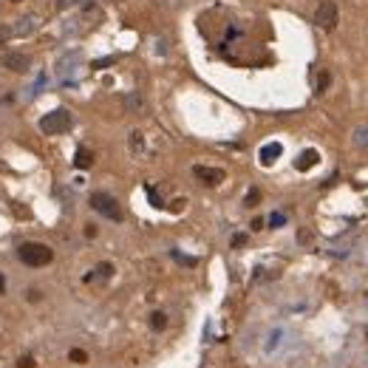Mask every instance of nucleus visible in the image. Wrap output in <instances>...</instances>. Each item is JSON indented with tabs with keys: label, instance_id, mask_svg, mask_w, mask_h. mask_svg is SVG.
<instances>
[{
	"label": "nucleus",
	"instance_id": "f257e3e1",
	"mask_svg": "<svg viewBox=\"0 0 368 368\" xmlns=\"http://www.w3.org/2000/svg\"><path fill=\"white\" fill-rule=\"evenodd\" d=\"M20 261L26 263V266H34V269H40V266H48L54 258V249L51 246L40 244V241H26V244H20L17 249Z\"/></svg>",
	"mask_w": 368,
	"mask_h": 368
},
{
	"label": "nucleus",
	"instance_id": "f03ea898",
	"mask_svg": "<svg viewBox=\"0 0 368 368\" xmlns=\"http://www.w3.org/2000/svg\"><path fill=\"white\" fill-rule=\"evenodd\" d=\"M71 114L65 111V108H57V111H51V114H45L43 119H40V131L48 133V136H60V133H68L71 131Z\"/></svg>",
	"mask_w": 368,
	"mask_h": 368
},
{
	"label": "nucleus",
	"instance_id": "7ed1b4c3",
	"mask_svg": "<svg viewBox=\"0 0 368 368\" xmlns=\"http://www.w3.org/2000/svg\"><path fill=\"white\" fill-rule=\"evenodd\" d=\"M91 210L99 212L108 221H122V207L111 193H94L91 195Z\"/></svg>",
	"mask_w": 368,
	"mask_h": 368
},
{
	"label": "nucleus",
	"instance_id": "20e7f679",
	"mask_svg": "<svg viewBox=\"0 0 368 368\" xmlns=\"http://www.w3.org/2000/svg\"><path fill=\"white\" fill-rule=\"evenodd\" d=\"M337 17H340V11H337V3H334V0H323L315 9V23H317V28H323V31H332V28L337 26Z\"/></svg>",
	"mask_w": 368,
	"mask_h": 368
},
{
	"label": "nucleus",
	"instance_id": "39448f33",
	"mask_svg": "<svg viewBox=\"0 0 368 368\" xmlns=\"http://www.w3.org/2000/svg\"><path fill=\"white\" fill-rule=\"evenodd\" d=\"M3 65H6L9 71H14V74H23V71L31 68V57H28V54H23V51H11V54H6Z\"/></svg>",
	"mask_w": 368,
	"mask_h": 368
},
{
	"label": "nucleus",
	"instance_id": "423d86ee",
	"mask_svg": "<svg viewBox=\"0 0 368 368\" xmlns=\"http://www.w3.org/2000/svg\"><path fill=\"white\" fill-rule=\"evenodd\" d=\"M193 173L201 179L204 184H221L224 182V170L221 167H204V165H195Z\"/></svg>",
	"mask_w": 368,
	"mask_h": 368
},
{
	"label": "nucleus",
	"instance_id": "0eeeda50",
	"mask_svg": "<svg viewBox=\"0 0 368 368\" xmlns=\"http://www.w3.org/2000/svg\"><path fill=\"white\" fill-rule=\"evenodd\" d=\"M37 28V23L31 17H20L14 26H11V37H28Z\"/></svg>",
	"mask_w": 368,
	"mask_h": 368
},
{
	"label": "nucleus",
	"instance_id": "6e6552de",
	"mask_svg": "<svg viewBox=\"0 0 368 368\" xmlns=\"http://www.w3.org/2000/svg\"><path fill=\"white\" fill-rule=\"evenodd\" d=\"M91 165H94V150L79 148V150H77V156H74V167H79V170H88Z\"/></svg>",
	"mask_w": 368,
	"mask_h": 368
},
{
	"label": "nucleus",
	"instance_id": "1a4fd4ad",
	"mask_svg": "<svg viewBox=\"0 0 368 368\" xmlns=\"http://www.w3.org/2000/svg\"><path fill=\"white\" fill-rule=\"evenodd\" d=\"M281 153H283V148L278 145V142H272V145H266V148L261 150V162H263V165H272Z\"/></svg>",
	"mask_w": 368,
	"mask_h": 368
},
{
	"label": "nucleus",
	"instance_id": "9d476101",
	"mask_svg": "<svg viewBox=\"0 0 368 368\" xmlns=\"http://www.w3.org/2000/svg\"><path fill=\"white\" fill-rule=\"evenodd\" d=\"M351 142H354L357 148L368 150V125H357V128H354V133H351Z\"/></svg>",
	"mask_w": 368,
	"mask_h": 368
},
{
	"label": "nucleus",
	"instance_id": "9b49d317",
	"mask_svg": "<svg viewBox=\"0 0 368 368\" xmlns=\"http://www.w3.org/2000/svg\"><path fill=\"white\" fill-rule=\"evenodd\" d=\"M312 165H317V153H315V150H306V153H300V159L295 162V167H298V170H309Z\"/></svg>",
	"mask_w": 368,
	"mask_h": 368
},
{
	"label": "nucleus",
	"instance_id": "f8f14e48",
	"mask_svg": "<svg viewBox=\"0 0 368 368\" xmlns=\"http://www.w3.org/2000/svg\"><path fill=\"white\" fill-rule=\"evenodd\" d=\"M150 326H153L156 332H162V329L167 326V315L165 312H153V315H150Z\"/></svg>",
	"mask_w": 368,
	"mask_h": 368
},
{
	"label": "nucleus",
	"instance_id": "ddd939ff",
	"mask_svg": "<svg viewBox=\"0 0 368 368\" xmlns=\"http://www.w3.org/2000/svg\"><path fill=\"white\" fill-rule=\"evenodd\" d=\"M131 150L133 153H142V150H145V136H142L139 131L131 133Z\"/></svg>",
	"mask_w": 368,
	"mask_h": 368
},
{
	"label": "nucleus",
	"instance_id": "4468645a",
	"mask_svg": "<svg viewBox=\"0 0 368 368\" xmlns=\"http://www.w3.org/2000/svg\"><path fill=\"white\" fill-rule=\"evenodd\" d=\"M329 71H323V74H320V79H317V94H326V88H329Z\"/></svg>",
	"mask_w": 368,
	"mask_h": 368
},
{
	"label": "nucleus",
	"instance_id": "2eb2a0df",
	"mask_svg": "<svg viewBox=\"0 0 368 368\" xmlns=\"http://www.w3.org/2000/svg\"><path fill=\"white\" fill-rule=\"evenodd\" d=\"M97 272L102 275V278H111V275H114V266H111V263H99Z\"/></svg>",
	"mask_w": 368,
	"mask_h": 368
},
{
	"label": "nucleus",
	"instance_id": "dca6fc26",
	"mask_svg": "<svg viewBox=\"0 0 368 368\" xmlns=\"http://www.w3.org/2000/svg\"><path fill=\"white\" fill-rule=\"evenodd\" d=\"M71 360H74V363H85L88 354H85V351H79V349H74V351H71Z\"/></svg>",
	"mask_w": 368,
	"mask_h": 368
},
{
	"label": "nucleus",
	"instance_id": "f3484780",
	"mask_svg": "<svg viewBox=\"0 0 368 368\" xmlns=\"http://www.w3.org/2000/svg\"><path fill=\"white\" fill-rule=\"evenodd\" d=\"M261 195H258V190H249V195H246V207H255V201H258Z\"/></svg>",
	"mask_w": 368,
	"mask_h": 368
},
{
	"label": "nucleus",
	"instance_id": "a211bd4d",
	"mask_svg": "<svg viewBox=\"0 0 368 368\" xmlns=\"http://www.w3.org/2000/svg\"><path fill=\"white\" fill-rule=\"evenodd\" d=\"M244 244H246V235H241V232L232 235V246H244Z\"/></svg>",
	"mask_w": 368,
	"mask_h": 368
},
{
	"label": "nucleus",
	"instance_id": "6ab92c4d",
	"mask_svg": "<svg viewBox=\"0 0 368 368\" xmlns=\"http://www.w3.org/2000/svg\"><path fill=\"white\" fill-rule=\"evenodd\" d=\"M20 368H34V360H31V357H20Z\"/></svg>",
	"mask_w": 368,
	"mask_h": 368
},
{
	"label": "nucleus",
	"instance_id": "aec40b11",
	"mask_svg": "<svg viewBox=\"0 0 368 368\" xmlns=\"http://www.w3.org/2000/svg\"><path fill=\"white\" fill-rule=\"evenodd\" d=\"M68 6H74V0H57V9H68Z\"/></svg>",
	"mask_w": 368,
	"mask_h": 368
},
{
	"label": "nucleus",
	"instance_id": "412c9836",
	"mask_svg": "<svg viewBox=\"0 0 368 368\" xmlns=\"http://www.w3.org/2000/svg\"><path fill=\"white\" fill-rule=\"evenodd\" d=\"M269 224H272V227H281V224H283V215H272Z\"/></svg>",
	"mask_w": 368,
	"mask_h": 368
},
{
	"label": "nucleus",
	"instance_id": "4be33fe9",
	"mask_svg": "<svg viewBox=\"0 0 368 368\" xmlns=\"http://www.w3.org/2000/svg\"><path fill=\"white\" fill-rule=\"evenodd\" d=\"M11 37V28H0V40H9Z\"/></svg>",
	"mask_w": 368,
	"mask_h": 368
},
{
	"label": "nucleus",
	"instance_id": "5701e85b",
	"mask_svg": "<svg viewBox=\"0 0 368 368\" xmlns=\"http://www.w3.org/2000/svg\"><path fill=\"white\" fill-rule=\"evenodd\" d=\"M0 292H3V278H0Z\"/></svg>",
	"mask_w": 368,
	"mask_h": 368
},
{
	"label": "nucleus",
	"instance_id": "b1692460",
	"mask_svg": "<svg viewBox=\"0 0 368 368\" xmlns=\"http://www.w3.org/2000/svg\"><path fill=\"white\" fill-rule=\"evenodd\" d=\"M111 3H122V0H111Z\"/></svg>",
	"mask_w": 368,
	"mask_h": 368
},
{
	"label": "nucleus",
	"instance_id": "393cba45",
	"mask_svg": "<svg viewBox=\"0 0 368 368\" xmlns=\"http://www.w3.org/2000/svg\"><path fill=\"white\" fill-rule=\"evenodd\" d=\"M14 3H23V0H14Z\"/></svg>",
	"mask_w": 368,
	"mask_h": 368
}]
</instances>
